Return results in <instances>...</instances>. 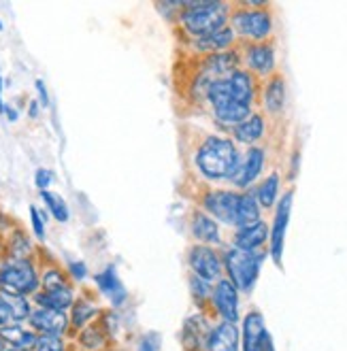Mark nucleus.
I'll list each match as a JSON object with an SVG mask.
<instances>
[{"label": "nucleus", "instance_id": "obj_1", "mask_svg": "<svg viewBox=\"0 0 347 351\" xmlns=\"http://www.w3.org/2000/svg\"><path fill=\"white\" fill-rule=\"evenodd\" d=\"M241 160L237 143L217 134H207L194 154L196 171L207 181H235Z\"/></svg>", "mask_w": 347, "mask_h": 351}, {"label": "nucleus", "instance_id": "obj_2", "mask_svg": "<svg viewBox=\"0 0 347 351\" xmlns=\"http://www.w3.org/2000/svg\"><path fill=\"white\" fill-rule=\"evenodd\" d=\"M177 17L192 38H200L228 26L230 5L222 0H186Z\"/></svg>", "mask_w": 347, "mask_h": 351}, {"label": "nucleus", "instance_id": "obj_3", "mask_svg": "<svg viewBox=\"0 0 347 351\" xmlns=\"http://www.w3.org/2000/svg\"><path fill=\"white\" fill-rule=\"evenodd\" d=\"M0 290L32 298L40 290V268L34 258L0 260Z\"/></svg>", "mask_w": 347, "mask_h": 351}, {"label": "nucleus", "instance_id": "obj_4", "mask_svg": "<svg viewBox=\"0 0 347 351\" xmlns=\"http://www.w3.org/2000/svg\"><path fill=\"white\" fill-rule=\"evenodd\" d=\"M207 102L211 111L228 105V102H243V105H252L254 107V98H256V79L250 71L237 69L228 77L217 79L209 86L207 90Z\"/></svg>", "mask_w": 347, "mask_h": 351}, {"label": "nucleus", "instance_id": "obj_5", "mask_svg": "<svg viewBox=\"0 0 347 351\" xmlns=\"http://www.w3.org/2000/svg\"><path fill=\"white\" fill-rule=\"evenodd\" d=\"M264 258L267 256L262 252H241L230 247V250L224 254V271L228 273V279L237 285V290L252 292L258 281Z\"/></svg>", "mask_w": 347, "mask_h": 351}, {"label": "nucleus", "instance_id": "obj_6", "mask_svg": "<svg viewBox=\"0 0 347 351\" xmlns=\"http://www.w3.org/2000/svg\"><path fill=\"white\" fill-rule=\"evenodd\" d=\"M232 28L239 36L254 40V43H267L273 32V17L267 9H237L232 11Z\"/></svg>", "mask_w": 347, "mask_h": 351}, {"label": "nucleus", "instance_id": "obj_7", "mask_svg": "<svg viewBox=\"0 0 347 351\" xmlns=\"http://www.w3.org/2000/svg\"><path fill=\"white\" fill-rule=\"evenodd\" d=\"M188 264L192 268V275L205 279L207 283L219 281L224 275V256H219L215 247L209 245L196 243L194 247H190Z\"/></svg>", "mask_w": 347, "mask_h": 351}, {"label": "nucleus", "instance_id": "obj_8", "mask_svg": "<svg viewBox=\"0 0 347 351\" xmlns=\"http://www.w3.org/2000/svg\"><path fill=\"white\" fill-rule=\"evenodd\" d=\"M241 200V192L235 190H209L205 196H202L200 204L202 211L207 215H211L215 221H222L226 226H232L237 221V206Z\"/></svg>", "mask_w": 347, "mask_h": 351}, {"label": "nucleus", "instance_id": "obj_9", "mask_svg": "<svg viewBox=\"0 0 347 351\" xmlns=\"http://www.w3.org/2000/svg\"><path fill=\"white\" fill-rule=\"evenodd\" d=\"M28 326L36 335H56V337H67L71 330V317L64 311H56V308L45 306H34V311L28 319Z\"/></svg>", "mask_w": 347, "mask_h": 351}, {"label": "nucleus", "instance_id": "obj_10", "mask_svg": "<svg viewBox=\"0 0 347 351\" xmlns=\"http://www.w3.org/2000/svg\"><path fill=\"white\" fill-rule=\"evenodd\" d=\"M243 351H275L264 317L258 311L248 313L243 319Z\"/></svg>", "mask_w": 347, "mask_h": 351}, {"label": "nucleus", "instance_id": "obj_11", "mask_svg": "<svg viewBox=\"0 0 347 351\" xmlns=\"http://www.w3.org/2000/svg\"><path fill=\"white\" fill-rule=\"evenodd\" d=\"M292 198L294 192H285L283 198L277 204L275 219H273V230H271V256L277 266H281V256H283V243H285V230H288V221H290V211H292Z\"/></svg>", "mask_w": 347, "mask_h": 351}, {"label": "nucleus", "instance_id": "obj_12", "mask_svg": "<svg viewBox=\"0 0 347 351\" xmlns=\"http://www.w3.org/2000/svg\"><path fill=\"white\" fill-rule=\"evenodd\" d=\"M211 298H213V304L217 308V313L222 315V319L237 324V319H239V290H237V285L230 279L222 277L213 287Z\"/></svg>", "mask_w": 347, "mask_h": 351}, {"label": "nucleus", "instance_id": "obj_13", "mask_svg": "<svg viewBox=\"0 0 347 351\" xmlns=\"http://www.w3.org/2000/svg\"><path fill=\"white\" fill-rule=\"evenodd\" d=\"M94 283L98 287V292L109 298L113 308H119L121 304L128 300V292H126L124 283H121V279H119V275H117L113 264H109L105 271L96 273L94 275Z\"/></svg>", "mask_w": 347, "mask_h": 351}, {"label": "nucleus", "instance_id": "obj_14", "mask_svg": "<svg viewBox=\"0 0 347 351\" xmlns=\"http://www.w3.org/2000/svg\"><path fill=\"white\" fill-rule=\"evenodd\" d=\"M77 300L75 287L73 283L69 285H60V287H51V290H38L32 296V304L34 306H45V308H56V311H64L69 313L73 304Z\"/></svg>", "mask_w": 347, "mask_h": 351}, {"label": "nucleus", "instance_id": "obj_15", "mask_svg": "<svg viewBox=\"0 0 347 351\" xmlns=\"http://www.w3.org/2000/svg\"><path fill=\"white\" fill-rule=\"evenodd\" d=\"M264 158H267V154H264L262 147H250L248 152H245V156L241 160V169L232 181L237 188H241L245 192L250 185L256 183V179L260 177V173L264 169Z\"/></svg>", "mask_w": 347, "mask_h": 351}, {"label": "nucleus", "instance_id": "obj_16", "mask_svg": "<svg viewBox=\"0 0 347 351\" xmlns=\"http://www.w3.org/2000/svg\"><path fill=\"white\" fill-rule=\"evenodd\" d=\"M245 60H248L250 73L260 77L273 75L275 71V49L269 43H252L245 49Z\"/></svg>", "mask_w": 347, "mask_h": 351}, {"label": "nucleus", "instance_id": "obj_17", "mask_svg": "<svg viewBox=\"0 0 347 351\" xmlns=\"http://www.w3.org/2000/svg\"><path fill=\"white\" fill-rule=\"evenodd\" d=\"M237 40V32L232 26H226L217 32H211L207 36H200V38H192V47L200 53H222V51H228Z\"/></svg>", "mask_w": 347, "mask_h": 351}, {"label": "nucleus", "instance_id": "obj_18", "mask_svg": "<svg viewBox=\"0 0 347 351\" xmlns=\"http://www.w3.org/2000/svg\"><path fill=\"white\" fill-rule=\"evenodd\" d=\"M190 228H192V237L200 243V245H219L222 243V230H219V223L207 215L205 211H194L192 221H190Z\"/></svg>", "mask_w": 347, "mask_h": 351}, {"label": "nucleus", "instance_id": "obj_19", "mask_svg": "<svg viewBox=\"0 0 347 351\" xmlns=\"http://www.w3.org/2000/svg\"><path fill=\"white\" fill-rule=\"evenodd\" d=\"M239 343H241L239 328L230 322H222L209 332L205 349L207 351H239Z\"/></svg>", "mask_w": 347, "mask_h": 351}, {"label": "nucleus", "instance_id": "obj_20", "mask_svg": "<svg viewBox=\"0 0 347 351\" xmlns=\"http://www.w3.org/2000/svg\"><path fill=\"white\" fill-rule=\"evenodd\" d=\"M267 239H269V226L260 219L254 226L237 230L232 239V247L241 252H260V247L267 243Z\"/></svg>", "mask_w": 347, "mask_h": 351}, {"label": "nucleus", "instance_id": "obj_21", "mask_svg": "<svg viewBox=\"0 0 347 351\" xmlns=\"http://www.w3.org/2000/svg\"><path fill=\"white\" fill-rule=\"evenodd\" d=\"M0 339L7 343V347L34 351L38 335L34 332V330L28 324H9L5 328H0Z\"/></svg>", "mask_w": 347, "mask_h": 351}, {"label": "nucleus", "instance_id": "obj_22", "mask_svg": "<svg viewBox=\"0 0 347 351\" xmlns=\"http://www.w3.org/2000/svg\"><path fill=\"white\" fill-rule=\"evenodd\" d=\"M260 221V202L256 198V192H241V200L237 206V221L235 228H248V226H254Z\"/></svg>", "mask_w": 347, "mask_h": 351}, {"label": "nucleus", "instance_id": "obj_23", "mask_svg": "<svg viewBox=\"0 0 347 351\" xmlns=\"http://www.w3.org/2000/svg\"><path fill=\"white\" fill-rule=\"evenodd\" d=\"M103 313L100 311V306L96 302H92L90 298H77L73 308L69 311V317H71V328L73 330H84L88 328L90 324H94V319Z\"/></svg>", "mask_w": 347, "mask_h": 351}, {"label": "nucleus", "instance_id": "obj_24", "mask_svg": "<svg viewBox=\"0 0 347 351\" xmlns=\"http://www.w3.org/2000/svg\"><path fill=\"white\" fill-rule=\"evenodd\" d=\"M232 136L243 145H254L264 136V117L260 113H252L248 119L232 128Z\"/></svg>", "mask_w": 347, "mask_h": 351}, {"label": "nucleus", "instance_id": "obj_25", "mask_svg": "<svg viewBox=\"0 0 347 351\" xmlns=\"http://www.w3.org/2000/svg\"><path fill=\"white\" fill-rule=\"evenodd\" d=\"M262 105L269 113L277 115L285 107V81L279 75H273L267 86H264V96H262Z\"/></svg>", "mask_w": 347, "mask_h": 351}, {"label": "nucleus", "instance_id": "obj_26", "mask_svg": "<svg viewBox=\"0 0 347 351\" xmlns=\"http://www.w3.org/2000/svg\"><path fill=\"white\" fill-rule=\"evenodd\" d=\"M250 115H252V105H243V102H228V105L213 111V117L219 126L230 128V130L239 126L241 121L248 119Z\"/></svg>", "mask_w": 347, "mask_h": 351}, {"label": "nucleus", "instance_id": "obj_27", "mask_svg": "<svg viewBox=\"0 0 347 351\" xmlns=\"http://www.w3.org/2000/svg\"><path fill=\"white\" fill-rule=\"evenodd\" d=\"M209 332H211V330H207V326H205V322H202V317L196 315V317H190L186 322V326H183L181 341H183V345H186L188 351H196V349L207 345Z\"/></svg>", "mask_w": 347, "mask_h": 351}, {"label": "nucleus", "instance_id": "obj_28", "mask_svg": "<svg viewBox=\"0 0 347 351\" xmlns=\"http://www.w3.org/2000/svg\"><path fill=\"white\" fill-rule=\"evenodd\" d=\"M107 332L105 328L100 324H90L88 328L79 330V337H77V343L81 349L86 351H100L105 345H107Z\"/></svg>", "mask_w": 347, "mask_h": 351}, {"label": "nucleus", "instance_id": "obj_29", "mask_svg": "<svg viewBox=\"0 0 347 351\" xmlns=\"http://www.w3.org/2000/svg\"><path fill=\"white\" fill-rule=\"evenodd\" d=\"M38 194H40V200L45 202L47 213H49L58 223H67V221L71 219L69 204H67V200H64L62 196L56 194V192H51V190H47V192H38Z\"/></svg>", "mask_w": 347, "mask_h": 351}, {"label": "nucleus", "instance_id": "obj_30", "mask_svg": "<svg viewBox=\"0 0 347 351\" xmlns=\"http://www.w3.org/2000/svg\"><path fill=\"white\" fill-rule=\"evenodd\" d=\"M32 254H34V245L30 243L28 234L15 228L7 241V258H32Z\"/></svg>", "mask_w": 347, "mask_h": 351}, {"label": "nucleus", "instance_id": "obj_31", "mask_svg": "<svg viewBox=\"0 0 347 351\" xmlns=\"http://www.w3.org/2000/svg\"><path fill=\"white\" fill-rule=\"evenodd\" d=\"M277 194H279V175L273 173V175H269L267 179H264V181L258 185L256 198H258L260 206H264V209H269V206L275 204Z\"/></svg>", "mask_w": 347, "mask_h": 351}, {"label": "nucleus", "instance_id": "obj_32", "mask_svg": "<svg viewBox=\"0 0 347 351\" xmlns=\"http://www.w3.org/2000/svg\"><path fill=\"white\" fill-rule=\"evenodd\" d=\"M69 283H73L69 279V273L62 271L60 266L51 264V266L40 268V290H51V287L69 285Z\"/></svg>", "mask_w": 347, "mask_h": 351}, {"label": "nucleus", "instance_id": "obj_33", "mask_svg": "<svg viewBox=\"0 0 347 351\" xmlns=\"http://www.w3.org/2000/svg\"><path fill=\"white\" fill-rule=\"evenodd\" d=\"M30 226H32V232H34V239L43 243L45 241V234H47V228H45V223H47V213L45 211H40L38 206H30Z\"/></svg>", "mask_w": 347, "mask_h": 351}, {"label": "nucleus", "instance_id": "obj_34", "mask_svg": "<svg viewBox=\"0 0 347 351\" xmlns=\"http://www.w3.org/2000/svg\"><path fill=\"white\" fill-rule=\"evenodd\" d=\"M34 351H67V337L38 335Z\"/></svg>", "mask_w": 347, "mask_h": 351}, {"label": "nucleus", "instance_id": "obj_35", "mask_svg": "<svg viewBox=\"0 0 347 351\" xmlns=\"http://www.w3.org/2000/svg\"><path fill=\"white\" fill-rule=\"evenodd\" d=\"M190 290H192L194 298H198V300H205V298L213 296L211 285L205 279L196 277V275H190Z\"/></svg>", "mask_w": 347, "mask_h": 351}, {"label": "nucleus", "instance_id": "obj_36", "mask_svg": "<svg viewBox=\"0 0 347 351\" xmlns=\"http://www.w3.org/2000/svg\"><path fill=\"white\" fill-rule=\"evenodd\" d=\"M67 273H69V279H71L73 283L86 281V279L90 277V271H88L86 262H81V260H73V262H69Z\"/></svg>", "mask_w": 347, "mask_h": 351}, {"label": "nucleus", "instance_id": "obj_37", "mask_svg": "<svg viewBox=\"0 0 347 351\" xmlns=\"http://www.w3.org/2000/svg\"><path fill=\"white\" fill-rule=\"evenodd\" d=\"M53 179H56V175L49 169H36L34 171V185H36L38 192H47L49 185L53 183Z\"/></svg>", "mask_w": 347, "mask_h": 351}, {"label": "nucleus", "instance_id": "obj_38", "mask_svg": "<svg viewBox=\"0 0 347 351\" xmlns=\"http://www.w3.org/2000/svg\"><path fill=\"white\" fill-rule=\"evenodd\" d=\"M136 351H160V337L156 332H149L145 337H141Z\"/></svg>", "mask_w": 347, "mask_h": 351}, {"label": "nucleus", "instance_id": "obj_39", "mask_svg": "<svg viewBox=\"0 0 347 351\" xmlns=\"http://www.w3.org/2000/svg\"><path fill=\"white\" fill-rule=\"evenodd\" d=\"M9 324H13V311H11V306H9L7 296L0 292V328H5Z\"/></svg>", "mask_w": 347, "mask_h": 351}, {"label": "nucleus", "instance_id": "obj_40", "mask_svg": "<svg viewBox=\"0 0 347 351\" xmlns=\"http://www.w3.org/2000/svg\"><path fill=\"white\" fill-rule=\"evenodd\" d=\"M34 90H36V94H38V105H40V109H49L51 98H49V92H47V88H45V81H43V79H36V81H34Z\"/></svg>", "mask_w": 347, "mask_h": 351}, {"label": "nucleus", "instance_id": "obj_41", "mask_svg": "<svg viewBox=\"0 0 347 351\" xmlns=\"http://www.w3.org/2000/svg\"><path fill=\"white\" fill-rule=\"evenodd\" d=\"M38 113H40L38 100H30V102H28V117H30V119H36V117H38Z\"/></svg>", "mask_w": 347, "mask_h": 351}, {"label": "nucleus", "instance_id": "obj_42", "mask_svg": "<svg viewBox=\"0 0 347 351\" xmlns=\"http://www.w3.org/2000/svg\"><path fill=\"white\" fill-rule=\"evenodd\" d=\"M5 117H7L9 121H17V119H19V111H17L15 107L7 105V107H5Z\"/></svg>", "mask_w": 347, "mask_h": 351}, {"label": "nucleus", "instance_id": "obj_43", "mask_svg": "<svg viewBox=\"0 0 347 351\" xmlns=\"http://www.w3.org/2000/svg\"><path fill=\"white\" fill-rule=\"evenodd\" d=\"M3 88H5V81H3V73H0V115H5V100H3Z\"/></svg>", "mask_w": 347, "mask_h": 351}, {"label": "nucleus", "instance_id": "obj_44", "mask_svg": "<svg viewBox=\"0 0 347 351\" xmlns=\"http://www.w3.org/2000/svg\"><path fill=\"white\" fill-rule=\"evenodd\" d=\"M0 351H7V343L3 339H0Z\"/></svg>", "mask_w": 347, "mask_h": 351}, {"label": "nucleus", "instance_id": "obj_45", "mask_svg": "<svg viewBox=\"0 0 347 351\" xmlns=\"http://www.w3.org/2000/svg\"><path fill=\"white\" fill-rule=\"evenodd\" d=\"M7 351H24V349H13V347H7Z\"/></svg>", "mask_w": 347, "mask_h": 351}, {"label": "nucleus", "instance_id": "obj_46", "mask_svg": "<svg viewBox=\"0 0 347 351\" xmlns=\"http://www.w3.org/2000/svg\"><path fill=\"white\" fill-rule=\"evenodd\" d=\"M3 30H5V24H3V22H0V32H3Z\"/></svg>", "mask_w": 347, "mask_h": 351}]
</instances>
